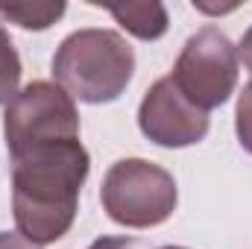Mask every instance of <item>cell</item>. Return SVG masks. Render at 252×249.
<instances>
[{
    "instance_id": "cell-1",
    "label": "cell",
    "mask_w": 252,
    "mask_h": 249,
    "mask_svg": "<svg viewBox=\"0 0 252 249\" xmlns=\"http://www.w3.org/2000/svg\"><path fill=\"white\" fill-rule=\"evenodd\" d=\"M88 170L91 158L79 141H56L18 156L12 164V211L18 235L35 247L64 238L73 226Z\"/></svg>"
},
{
    "instance_id": "cell-2",
    "label": "cell",
    "mask_w": 252,
    "mask_h": 249,
    "mask_svg": "<svg viewBox=\"0 0 252 249\" xmlns=\"http://www.w3.org/2000/svg\"><path fill=\"white\" fill-rule=\"evenodd\" d=\"M135 70V53L115 30H76L53 56V76L70 100L112 103L126 91Z\"/></svg>"
},
{
    "instance_id": "cell-3",
    "label": "cell",
    "mask_w": 252,
    "mask_h": 249,
    "mask_svg": "<svg viewBox=\"0 0 252 249\" xmlns=\"http://www.w3.org/2000/svg\"><path fill=\"white\" fill-rule=\"evenodd\" d=\"M100 202L115 223L150 229L176 211L179 190L164 167L147 158H124L109 167L100 187Z\"/></svg>"
},
{
    "instance_id": "cell-4",
    "label": "cell",
    "mask_w": 252,
    "mask_h": 249,
    "mask_svg": "<svg viewBox=\"0 0 252 249\" xmlns=\"http://www.w3.org/2000/svg\"><path fill=\"white\" fill-rule=\"evenodd\" d=\"M3 135L12 158L56 141H79V112L56 82L24 85L3 112Z\"/></svg>"
},
{
    "instance_id": "cell-5",
    "label": "cell",
    "mask_w": 252,
    "mask_h": 249,
    "mask_svg": "<svg viewBox=\"0 0 252 249\" xmlns=\"http://www.w3.org/2000/svg\"><path fill=\"white\" fill-rule=\"evenodd\" d=\"M170 79L199 109H217L238 85V47L217 27H202L185 41Z\"/></svg>"
},
{
    "instance_id": "cell-6",
    "label": "cell",
    "mask_w": 252,
    "mask_h": 249,
    "mask_svg": "<svg viewBox=\"0 0 252 249\" xmlns=\"http://www.w3.org/2000/svg\"><path fill=\"white\" fill-rule=\"evenodd\" d=\"M138 126L153 144L179 150L199 144L208 135V112L190 103L170 76H161L141 100Z\"/></svg>"
},
{
    "instance_id": "cell-7",
    "label": "cell",
    "mask_w": 252,
    "mask_h": 249,
    "mask_svg": "<svg viewBox=\"0 0 252 249\" xmlns=\"http://www.w3.org/2000/svg\"><path fill=\"white\" fill-rule=\"evenodd\" d=\"M106 9L135 38L153 41L167 32V9L161 3H121V6H106Z\"/></svg>"
},
{
    "instance_id": "cell-8",
    "label": "cell",
    "mask_w": 252,
    "mask_h": 249,
    "mask_svg": "<svg viewBox=\"0 0 252 249\" xmlns=\"http://www.w3.org/2000/svg\"><path fill=\"white\" fill-rule=\"evenodd\" d=\"M0 15L24 30H47L64 15V3H0Z\"/></svg>"
},
{
    "instance_id": "cell-9",
    "label": "cell",
    "mask_w": 252,
    "mask_h": 249,
    "mask_svg": "<svg viewBox=\"0 0 252 249\" xmlns=\"http://www.w3.org/2000/svg\"><path fill=\"white\" fill-rule=\"evenodd\" d=\"M18 82H21V59L9 32L0 27V103H9L18 94Z\"/></svg>"
},
{
    "instance_id": "cell-10",
    "label": "cell",
    "mask_w": 252,
    "mask_h": 249,
    "mask_svg": "<svg viewBox=\"0 0 252 249\" xmlns=\"http://www.w3.org/2000/svg\"><path fill=\"white\" fill-rule=\"evenodd\" d=\"M235 129H238V141L241 147L252 153V82L244 85L241 97H238V109H235Z\"/></svg>"
},
{
    "instance_id": "cell-11",
    "label": "cell",
    "mask_w": 252,
    "mask_h": 249,
    "mask_svg": "<svg viewBox=\"0 0 252 249\" xmlns=\"http://www.w3.org/2000/svg\"><path fill=\"white\" fill-rule=\"evenodd\" d=\"M0 249H41V247H35V244H32V241H27L24 235L0 232Z\"/></svg>"
},
{
    "instance_id": "cell-12",
    "label": "cell",
    "mask_w": 252,
    "mask_h": 249,
    "mask_svg": "<svg viewBox=\"0 0 252 249\" xmlns=\"http://www.w3.org/2000/svg\"><path fill=\"white\" fill-rule=\"evenodd\" d=\"M88 249H138V241L135 238H100Z\"/></svg>"
},
{
    "instance_id": "cell-13",
    "label": "cell",
    "mask_w": 252,
    "mask_h": 249,
    "mask_svg": "<svg viewBox=\"0 0 252 249\" xmlns=\"http://www.w3.org/2000/svg\"><path fill=\"white\" fill-rule=\"evenodd\" d=\"M241 59H244V64H247V70L252 73V27L247 30V35H244V41H241Z\"/></svg>"
},
{
    "instance_id": "cell-14",
    "label": "cell",
    "mask_w": 252,
    "mask_h": 249,
    "mask_svg": "<svg viewBox=\"0 0 252 249\" xmlns=\"http://www.w3.org/2000/svg\"><path fill=\"white\" fill-rule=\"evenodd\" d=\"M161 249H185V247H161Z\"/></svg>"
}]
</instances>
